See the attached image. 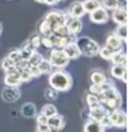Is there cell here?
Listing matches in <instances>:
<instances>
[{"label":"cell","instance_id":"cell-1","mask_svg":"<svg viewBox=\"0 0 129 132\" xmlns=\"http://www.w3.org/2000/svg\"><path fill=\"white\" fill-rule=\"evenodd\" d=\"M48 84L51 88L56 89L57 92H67L72 88V76L63 70H57L51 72L48 76Z\"/></svg>","mask_w":129,"mask_h":132},{"label":"cell","instance_id":"cell-2","mask_svg":"<svg viewBox=\"0 0 129 132\" xmlns=\"http://www.w3.org/2000/svg\"><path fill=\"white\" fill-rule=\"evenodd\" d=\"M76 45L79 46L81 55L87 56V57H94L99 55V50L100 46L96 41H94L93 38L89 37H81V38H76Z\"/></svg>","mask_w":129,"mask_h":132},{"label":"cell","instance_id":"cell-3","mask_svg":"<svg viewBox=\"0 0 129 132\" xmlns=\"http://www.w3.org/2000/svg\"><path fill=\"white\" fill-rule=\"evenodd\" d=\"M49 62L52 67H56V69H63L70 64V59L67 57V55L63 52V50H58V48H53L51 51V55H49Z\"/></svg>","mask_w":129,"mask_h":132},{"label":"cell","instance_id":"cell-4","mask_svg":"<svg viewBox=\"0 0 129 132\" xmlns=\"http://www.w3.org/2000/svg\"><path fill=\"white\" fill-rule=\"evenodd\" d=\"M64 15V26L67 28V31L70 34H79L82 31V22H81V18H76V16H72L67 13H63Z\"/></svg>","mask_w":129,"mask_h":132},{"label":"cell","instance_id":"cell-5","mask_svg":"<svg viewBox=\"0 0 129 132\" xmlns=\"http://www.w3.org/2000/svg\"><path fill=\"white\" fill-rule=\"evenodd\" d=\"M109 118L112 121L113 127H118V128H125L127 127V113L122 108H118V109H114L112 112H109Z\"/></svg>","mask_w":129,"mask_h":132},{"label":"cell","instance_id":"cell-6","mask_svg":"<svg viewBox=\"0 0 129 132\" xmlns=\"http://www.w3.org/2000/svg\"><path fill=\"white\" fill-rule=\"evenodd\" d=\"M19 71L15 66L8 71H5V76H4V84L6 86H19L22 84V80H20V75H19Z\"/></svg>","mask_w":129,"mask_h":132},{"label":"cell","instance_id":"cell-7","mask_svg":"<svg viewBox=\"0 0 129 132\" xmlns=\"http://www.w3.org/2000/svg\"><path fill=\"white\" fill-rule=\"evenodd\" d=\"M89 14H90V20L95 24H105L109 20V12L106 9H104L103 6L97 8Z\"/></svg>","mask_w":129,"mask_h":132},{"label":"cell","instance_id":"cell-8","mask_svg":"<svg viewBox=\"0 0 129 132\" xmlns=\"http://www.w3.org/2000/svg\"><path fill=\"white\" fill-rule=\"evenodd\" d=\"M1 97L8 103H14L20 98V90L18 86H5L1 92Z\"/></svg>","mask_w":129,"mask_h":132},{"label":"cell","instance_id":"cell-9","mask_svg":"<svg viewBox=\"0 0 129 132\" xmlns=\"http://www.w3.org/2000/svg\"><path fill=\"white\" fill-rule=\"evenodd\" d=\"M112 19L116 24H127L128 23V12L127 8H115L112 10Z\"/></svg>","mask_w":129,"mask_h":132},{"label":"cell","instance_id":"cell-10","mask_svg":"<svg viewBox=\"0 0 129 132\" xmlns=\"http://www.w3.org/2000/svg\"><path fill=\"white\" fill-rule=\"evenodd\" d=\"M44 20L51 26V28H53V27L57 26V24L64 23V15L62 12H56V10H53V12H49L48 14L46 15Z\"/></svg>","mask_w":129,"mask_h":132},{"label":"cell","instance_id":"cell-11","mask_svg":"<svg viewBox=\"0 0 129 132\" xmlns=\"http://www.w3.org/2000/svg\"><path fill=\"white\" fill-rule=\"evenodd\" d=\"M64 125H66L64 117L61 114H58V113L48 118V126L52 130H54V131H61V130H63Z\"/></svg>","mask_w":129,"mask_h":132},{"label":"cell","instance_id":"cell-12","mask_svg":"<svg viewBox=\"0 0 129 132\" xmlns=\"http://www.w3.org/2000/svg\"><path fill=\"white\" fill-rule=\"evenodd\" d=\"M62 50L70 60H76L81 56V52L79 50V46L76 45V42H68Z\"/></svg>","mask_w":129,"mask_h":132},{"label":"cell","instance_id":"cell-13","mask_svg":"<svg viewBox=\"0 0 129 132\" xmlns=\"http://www.w3.org/2000/svg\"><path fill=\"white\" fill-rule=\"evenodd\" d=\"M105 45H106L108 47H110L112 50H114V51H120V50L123 48V41H122L115 33H112V34L108 36Z\"/></svg>","mask_w":129,"mask_h":132},{"label":"cell","instance_id":"cell-14","mask_svg":"<svg viewBox=\"0 0 129 132\" xmlns=\"http://www.w3.org/2000/svg\"><path fill=\"white\" fill-rule=\"evenodd\" d=\"M68 14L72 16H76V18H82V16L86 14L85 9H84V5H82V1H73L70 8H68Z\"/></svg>","mask_w":129,"mask_h":132},{"label":"cell","instance_id":"cell-15","mask_svg":"<svg viewBox=\"0 0 129 132\" xmlns=\"http://www.w3.org/2000/svg\"><path fill=\"white\" fill-rule=\"evenodd\" d=\"M110 74L115 79H120L124 82H127V67L120 65H114L110 69Z\"/></svg>","mask_w":129,"mask_h":132},{"label":"cell","instance_id":"cell-16","mask_svg":"<svg viewBox=\"0 0 129 132\" xmlns=\"http://www.w3.org/2000/svg\"><path fill=\"white\" fill-rule=\"evenodd\" d=\"M106 112H108V109H105L101 104H99V105H96V107H93V108H90V111H89L90 119H94V121L100 122V119L105 116Z\"/></svg>","mask_w":129,"mask_h":132},{"label":"cell","instance_id":"cell-17","mask_svg":"<svg viewBox=\"0 0 129 132\" xmlns=\"http://www.w3.org/2000/svg\"><path fill=\"white\" fill-rule=\"evenodd\" d=\"M105 127L94 119H90L85 123V127H84V132H105Z\"/></svg>","mask_w":129,"mask_h":132},{"label":"cell","instance_id":"cell-18","mask_svg":"<svg viewBox=\"0 0 129 132\" xmlns=\"http://www.w3.org/2000/svg\"><path fill=\"white\" fill-rule=\"evenodd\" d=\"M110 61L113 62V65H120V66H125V67H127V65H128L127 55H125L124 52H122V50L114 52V55L112 56Z\"/></svg>","mask_w":129,"mask_h":132},{"label":"cell","instance_id":"cell-19","mask_svg":"<svg viewBox=\"0 0 129 132\" xmlns=\"http://www.w3.org/2000/svg\"><path fill=\"white\" fill-rule=\"evenodd\" d=\"M22 114L27 118H31V117H35L37 114V109H35V105L33 103H25L23 104L22 107Z\"/></svg>","mask_w":129,"mask_h":132},{"label":"cell","instance_id":"cell-20","mask_svg":"<svg viewBox=\"0 0 129 132\" xmlns=\"http://www.w3.org/2000/svg\"><path fill=\"white\" fill-rule=\"evenodd\" d=\"M82 5H84V9L86 13H91L94 12L95 9L100 8V0H84L82 1Z\"/></svg>","mask_w":129,"mask_h":132},{"label":"cell","instance_id":"cell-21","mask_svg":"<svg viewBox=\"0 0 129 132\" xmlns=\"http://www.w3.org/2000/svg\"><path fill=\"white\" fill-rule=\"evenodd\" d=\"M90 80H91L93 84H99V85H100V84L106 81V76H105L104 72H101V71H99V70H95V71L91 72Z\"/></svg>","mask_w":129,"mask_h":132},{"label":"cell","instance_id":"cell-22","mask_svg":"<svg viewBox=\"0 0 129 132\" xmlns=\"http://www.w3.org/2000/svg\"><path fill=\"white\" fill-rule=\"evenodd\" d=\"M114 33H115L123 42H125L127 38H128V26H127V24H118V27L115 28Z\"/></svg>","mask_w":129,"mask_h":132},{"label":"cell","instance_id":"cell-23","mask_svg":"<svg viewBox=\"0 0 129 132\" xmlns=\"http://www.w3.org/2000/svg\"><path fill=\"white\" fill-rule=\"evenodd\" d=\"M19 51H20V56H22V59H23V60H28V59L31 57V55H32L35 50L33 48L32 45H31L29 41H28V42H27L22 48L19 50Z\"/></svg>","mask_w":129,"mask_h":132},{"label":"cell","instance_id":"cell-24","mask_svg":"<svg viewBox=\"0 0 129 132\" xmlns=\"http://www.w3.org/2000/svg\"><path fill=\"white\" fill-rule=\"evenodd\" d=\"M41 113L49 118V117H52V116L57 114L58 112H57V108H56L53 104H44L43 108H42V111H41Z\"/></svg>","mask_w":129,"mask_h":132},{"label":"cell","instance_id":"cell-25","mask_svg":"<svg viewBox=\"0 0 129 132\" xmlns=\"http://www.w3.org/2000/svg\"><path fill=\"white\" fill-rule=\"evenodd\" d=\"M114 52H116V51H114V50H112L110 47H108L106 45H105L104 47H100V50H99V55H100L104 60H110L112 56L114 55Z\"/></svg>","mask_w":129,"mask_h":132},{"label":"cell","instance_id":"cell-26","mask_svg":"<svg viewBox=\"0 0 129 132\" xmlns=\"http://www.w3.org/2000/svg\"><path fill=\"white\" fill-rule=\"evenodd\" d=\"M100 5L108 12H112L118 8V0H100Z\"/></svg>","mask_w":129,"mask_h":132},{"label":"cell","instance_id":"cell-27","mask_svg":"<svg viewBox=\"0 0 129 132\" xmlns=\"http://www.w3.org/2000/svg\"><path fill=\"white\" fill-rule=\"evenodd\" d=\"M39 33H41L43 37H49V36H52V34H53V33H52V28H51V26H49L46 20H43V22L39 24Z\"/></svg>","mask_w":129,"mask_h":132},{"label":"cell","instance_id":"cell-28","mask_svg":"<svg viewBox=\"0 0 129 132\" xmlns=\"http://www.w3.org/2000/svg\"><path fill=\"white\" fill-rule=\"evenodd\" d=\"M38 69H39L41 74H51V71H52V65H51V62H49L48 60H44V59H43V60L39 62Z\"/></svg>","mask_w":129,"mask_h":132},{"label":"cell","instance_id":"cell-29","mask_svg":"<svg viewBox=\"0 0 129 132\" xmlns=\"http://www.w3.org/2000/svg\"><path fill=\"white\" fill-rule=\"evenodd\" d=\"M42 60H43V56L41 53H38L37 51H34L32 55H31V57L28 59V62H29L31 66H38Z\"/></svg>","mask_w":129,"mask_h":132},{"label":"cell","instance_id":"cell-30","mask_svg":"<svg viewBox=\"0 0 129 132\" xmlns=\"http://www.w3.org/2000/svg\"><path fill=\"white\" fill-rule=\"evenodd\" d=\"M19 75H20V80H22V82H29L33 79L28 69L20 70V71H19Z\"/></svg>","mask_w":129,"mask_h":132},{"label":"cell","instance_id":"cell-31","mask_svg":"<svg viewBox=\"0 0 129 132\" xmlns=\"http://www.w3.org/2000/svg\"><path fill=\"white\" fill-rule=\"evenodd\" d=\"M14 66H15V64H14V62H13L8 56H6L5 59H3V60H1V69H3L4 71H8V70L13 69Z\"/></svg>","mask_w":129,"mask_h":132},{"label":"cell","instance_id":"cell-32","mask_svg":"<svg viewBox=\"0 0 129 132\" xmlns=\"http://www.w3.org/2000/svg\"><path fill=\"white\" fill-rule=\"evenodd\" d=\"M86 100H87V104H89V108H93V107H96V105H99L100 104V102H99V99H97V97L95 95V94H89L87 95V98H86Z\"/></svg>","mask_w":129,"mask_h":132},{"label":"cell","instance_id":"cell-33","mask_svg":"<svg viewBox=\"0 0 129 132\" xmlns=\"http://www.w3.org/2000/svg\"><path fill=\"white\" fill-rule=\"evenodd\" d=\"M8 57L14 62V64H16V62H19L20 60H22V56H20V51L19 50H13V51H10V53L8 55Z\"/></svg>","mask_w":129,"mask_h":132},{"label":"cell","instance_id":"cell-34","mask_svg":"<svg viewBox=\"0 0 129 132\" xmlns=\"http://www.w3.org/2000/svg\"><path fill=\"white\" fill-rule=\"evenodd\" d=\"M44 95H46L47 99L54 100V99L57 98V95H58V92H57L56 89H53V88H48V89L44 92Z\"/></svg>","mask_w":129,"mask_h":132},{"label":"cell","instance_id":"cell-35","mask_svg":"<svg viewBox=\"0 0 129 132\" xmlns=\"http://www.w3.org/2000/svg\"><path fill=\"white\" fill-rule=\"evenodd\" d=\"M100 123H101V125H103L105 128H108V127H109V128H110V127H113V125H112V121H110V118H109V111H108V112L105 113V116H104V117L100 119Z\"/></svg>","mask_w":129,"mask_h":132},{"label":"cell","instance_id":"cell-36","mask_svg":"<svg viewBox=\"0 0 129 132\" xmlns=\"http://www.w3.org/2000/svg\"><path fill=\"white\" fill-rule=\"evenodd\" d=\"M41 39H42L41 36H33L32 38L29 39V43L32 45L33 48L35 50V48H38V47L41 46Z\"/></svg>","mask_w":129,"mask_h":132},{"label":"cell","instance_id":"cell-37","mask_svg":"<svg viewBox=\"0 0 129 132\" xmlns=\"http://www.w3.org/2000/svg\"><path fill=\"white\" fill-rule=\"evenodd\" d=\"M90 93L91 94H95V95H99V94H101L103 93V85L100 84H93L91 86H90Z\"/></svg>","mask_w":129,"mask_h":132},{"label":"cell","instance_id":"cell-38","mask_svg":"<svg viewBox=\"0 0 129 132\" xmlns=\"http://www.w3.org/2000/svg\"><path fill=\"white\" fill-rule=\"evenodd\" d=\"M28 70H29V72H31V75H32V78H39L42 74H41V71H39V69H38V66H29L28 67Z\"/></svg>","mask_w":129,"mask_h":132},{"label":"cell","instance_id":"cell-39","mask_svg":"<svg viewBox=\"0 0 129 132\" xmlns=\"http://www.w3.org/2000/svg\"><path fill=\"white\" fill-rule=\"evenodd\" d=\"M41 45H43V46L47 47V48H53V46H52V41H51V37H42V39H41Z\"/></svg>","mask_w":129,"mask_h":132},{"label":"cell","instance_id":"cell-40","mask_svg":"<svg viewBox=\"0 0 129 132\" xmlns=\"http://www.w3.org/2000/svg\"><path fill=\"white\" fill-rule=\"evenodd\" d=\"M35 118H37V123H38V125L48 123V117H46V116L42 114V113H39V114H35Z\"/></svg>","mask_w":129,"mask_h":132},{"label":"cell","instance_id":"cell-41","mask_svg":"<svg viewBox=\"0 0 129 132\" xmlns=\"http://www.w3.org/2000/svg\"><path fill=\"white\" fill-rule=\"evenodd\" d=\"M37 131H39V132H52V128L48 126V123H43V125H38Z\"/></svg>","mask_w":129,"mask_h":132},{"label":"cell","instance_id":"cell-42","mask_svg":"<svg viewBox=\"0 0 129 132\" xmlns=\"http://www.w3.org/2000/svg\"><path fill=\"white\" fill-rule=\"evenodd\" d=\"M61 0H44V4H47V5H56V4H58Z\"/></svg>","mask_w":129,"mask_h":132},{"label":"cell","instance_id":"cell-43","mask_svg":"<svg viewBox=\"0 0 129 132\" xmlns=\"http://www.w3.org/2000/svg\"><path fill=\"white\" fill-rule=\"evenodd\" d=\"M1 33H3V24L0 23V36H1Z\"/></svg>","mask_w":129,"mask_h":132},{"label":"cell","instance_id":"cell-44","mask_svg":"<svg viewBox=\"0 0 129 132\" xmlns=\"http://www.w3.org/2000/svg\"><path fill=\"white\" fill-rule=\"evenodd\" d=\"M37 3H41V4H44V0H35Z\"/></svg>","mask_w":129,"mask_h":132},{"label":"cell","instance_id":"cell-45","mask_svg":"<svg viewBox=\"0 0 129 132\" xmlns=\"http://www.w3.org/2000/svg\"><path fill=\"white\" fill-rule=\"evenodd\" d=\"M61 1H64V0H61Z\"/></svg>","mask_w":129,"mask_h":132},{"label":"cell","instance_id":"cell-46","mask_svg":"<svg viewBox=\"0 0 129 132\" xmlns=\"http://www.w3.org/2000/svg\"><path fill=\"white\" fill-rule=\"evenodd\" d=\"M35 132H39V131H35Z\"/></svg>","mask_w":129,"mask_h":132}]
</instances>
